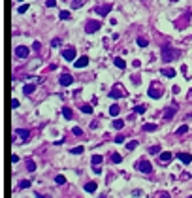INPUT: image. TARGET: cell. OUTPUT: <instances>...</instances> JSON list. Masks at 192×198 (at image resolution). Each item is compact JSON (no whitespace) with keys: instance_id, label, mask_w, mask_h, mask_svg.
I'll return each mask as SVG.
<instances>
[{"instance_id":"obj_1","label":"cell","mask_w":192,"mask_h":198,"mask_svg":"<svg viewBox=\"0 0 192 198\" xmlns=\"http://www.w3.org/2000/svg\"><path fill=\"white\" fill-rule=\"evenodd\" d=\"M179 57V51L177 49H173V47H171V43H164L162 45V61L164 62H171L173 61V59H177Z\"/></svg>"},{"instance_id":"obj_2","label":"cell","mask_w":192,"mask_h":198,"mask_svg":"<svg viewBox=\"0 0 192 198\" xmlns=\"http://www.w3.org/2000/svg\"><path fill=\"white\" fill-rule=\"evenodd\" d=\"M100 26H102V23H100V21H87L85 32L87 34H93V32H96V30H100Z\"/></svg>"},{"instance_id":"obj_3","label":"cell","mask_w":192,"mask_h":198,"mask_svg":"<svg viewBox=\"0 0 192 198\" xmlns=\"http://www.w3.org/2000/svg\"><path fill=\"white\" fill-rule=\"evenodd\" d=\"M138 168L141 170L143 174H151V172H153V164H151L149 160H145V158H141V160L138 162Z\"/></svg>"},{"instance_id":"obj_4","label":"cell","mask_w":192,"mask_h":198,"mask_svg":"<svg viewBox=\"0 0 192 198\" xmlns=\"http://www.w3.org/2000/svg\"><path fill=\"white\" fill-rule=\"evenodd\" d=\"M15 57L17 59H26L29 57V47H25V45L15 47Z\"/></svg>"},{"instance_id":"obj_5","label":"cell","mask_w":192,"mask_h":198,"mask_svg":"<svg viewBox=\"0 0 192 198\" xmlns=\"http://www.w3.org/2000/svg\"><path fill=\"white\" fill-rule=\"evenodd\" d=\"M58 81H61V85H72V83H74V77L70 76V74H62L61 77H58Z\"/></svg>"},{"instance_id":"obj_6","label":"cell","mask_w":192,"mask_h":198,"mask_svg":"<svg viewBox=\"0 0 192 198\" xmlns=\"http://www.w3.org/2000/svg\"><path fill=\"white\" fill-rule=\"evenodd\" d=\"M62 57L66 59V61H74V59H75V49H74V47H68V49H64Z\"/></svg>"},{"instance_id":"obj_7","label":"cell","mask_w":192,"mask_h":198,"mask_svg":"<svg viewBox=\"0 0 192 198\" xmlns=\"http://www.w3.org/2000/svg\"><path fill=\"white\" fill-rule=\"evenodd\" d=\"M175 112H177V104H173L171 108H168L166 112H164V119H166V121H170V119L175 115Z\"/></svg>"},{"instance_id":"obj_8","label":"cell","mask_w":192,"mask_h":198,"mask_svg":"<svg viewBox=\"0 0 192 198\" xmlns=\"http://www.w3.org/2000/svg\"><path fill=\"white\" fill-rule=\"evenodd\" d=\"M177 158L183 164H190L192 162V155H189V153H177Z\"/></svg>"},{"instance_id":"obj_9","label":"cell","mask_w":192,"mask_h":198,"mask_svg":"<svg viewBox=\"0 0 192 198\" xmlns=\"http://www.w3.org/2000/svg\"><path fill=\"white\" fill-rule=\"evenodd\" d=\"M171 158H173V155H171L170 151H164V153H160V162H162V164H168V162H170Z\"/></svg>"},{"instance_id":"obj_10","label":"cell","mask_w":192,"mask_h":198,"mask_svg":"<svg viewBox=\"0 0 192 198\" xmlns=\"http://www.w3.org/2000/svg\"><path fill=\"white\" fill-rule=\"evenodd\" d=\"M109 96H111V98H121V96H122L121 89H119L117 85H113V87H111V91H109Z\"/></svg>"},{"instance_id":"obj_11","label":"cell","mask_w":192,"mask_h":198,"mask_svg":"<svg viewBox=\"0 0 192 198\" xmlns=\"http://www.w3.org/2000/svg\"><path fill=\"white\" fill-rule=\"evenodd\" d=\"M87 64H89V57H85V55L75 61V68H83V66H87Z\"/></svg>"},{"instance_id":"obj_12","label":"cell","mask_w":192,"mask_h":198,"mask_svg":"<svg viewBox=\"0 0 192 198\" xmlns=\"http://www.w3.org/2000/svg\"><path fill=\"white\" fill-rule=\"evenodd\" d=\"M36 91V83H26L25 87H23V93L25 94H32Z\"/></svg>"},{"instance_id":"obj_13","label":"cell","mask_w":192,"mask_h":198,"mask_svg":"<svg viewBox=\"0 0 192 198\" xmlns=\"http://www.w3.org/2000/svg\"><path fill=\"white\" fill-rule=\"evenodd\" d=\"M141 130H145V132H154V130H157V125H154V123H145V125L141 126Z\"/></svg>"},{"instance_id":"obj_14","label":"cell","mask_w":192,"mask_h":198,"mask_svg":"<svg viewBox=\"0 0 192 198\" xmlns=\"http://www.w3.org/2000/svg\"><path fill=\"white\" fill-rule=\"evenodd\" d=\"M96 10H98V13H100V15H107V13H109V10H111V4L100 6V8H96Z\"/></svg>"},{"instance_id":"obj_15","label":"cell","mask_w":192,"mask_h":198,"mask_svg":"<svg viewBox=\"0 0 192 198\" xmlns=\"http://www.w3.org/2000/svg\"><path fill=\"white\" fill-rule=\"evenodd\" d=\"M83 189H85L87 192H94L96 191V183H94V181H89V183H85V187H83Z\"/></svg>"},{"instance_id":"obj_16","label":"cell","mask_w":192,"mask_h":198,"mask_svg":"<svg viewBox=\"0 0 192 198\" xmlns=\"http://www.w3.org/2000/svg\"><path fill=\"white\" fill-rule=\"evenodd\" d=\"M102 160H104V157H102V155H94L93 158H90L93 166H100V164H102Z\"/></svg>"},{"instance_id":"obj_17","label":"cell","mask_w":192,"mask_h":198,"mask_svg":"<svg viewBox=\"0 0 192 198\" xmlns=\"http://www.w3.org/2000/svg\"><path fill=\"white\" fill-rule=\"evenodd\" d=\"M147 93H149L151 98H158V96H160V91L154 89V87H149V91H147Z\"/></svg>"},{"instance_id":"obj_18","label":"cell","mask_w":192,"mask_h":198,"mask_svg":"<svg viewBox=\"0 0 192 198\" xmlns=\"http://www.w3.org/2000/svg\"><path fill=\"white\" fill-rule=\"evenodd\" d=\"M113 62H115V66H117V68H126V62L122 61L121 57H115V61H113Z\"/></svg>"},{"instance_id":"obj_19","label":"cell","mask_w":192,"mask_h":198,"mask_svg":"<svg viewBox=\"0 0 192 198\" xmlns=\"http://www.w3.org/2000/svg\"><path fill=\"white\" fill-rule=\"evenodd\" d=\"M17 134L21 136V140H29V130H25V128H17Z\"/></svg>"},{"instance_id":"obj_20","label":"cell","mask_w":192,"mask_h":198,"mask_svg":"<svg viewBox=\"0 0 192 198\" xmlns=\"http://www.w3.org/2000/svg\"><path fill=\"white\" fill-rule=\"evenodd\" d=\"M122 126H125V121H122V119H115V121H113V128L121 130Z\"/></svg>"},{"instance_id":"obj_21","label":"cell","mask_w":192,"mask_h":198,"mask_svg":"<svg viewBox=\"0 0 192 198\" xmlns=\"http://www.w3.org/2000/svg\"><path fill=\"white\" fill-rule=\"evenodd\" d=\"M62 115H64L66 121H70V119L74 117V115H72V109H70V108H64V109H62Z\"/></svg>"},{"instance_id":"obj_22","label":"cell","mask_w":192,"mask_h":198,"mask_svg":"<svg viewBox=\"0 0 192 198\" xmlns=\"http://www.w3.org/2000/svg\"><path fill=\"white\" fill-rule=\"evenodd\" d=\"M162 76H166V77H173V76H175V70L164 68V70H162Z\"/></svg>"},{"instance_id":"obj_23","label":"cell","mask_w":192,"mask_h":198,"mask_svg":"<svg viewBox=\"0 0 192 198\" xmlns=\"http://www.w3.org/2000/svg\"><path fill=\"white\" fill-rule=\"evenodd\" d=\"M111 162H115V164H119V162H122V157L119 155V153H113V155H111Z\"/></svg>"},{"instance_id":"obj_24","label":"cell","mask_w":192,"mask_h":198,"mask_svg":"<svg viewBox=\"0 0 192 198\" xmlns=\"http://www.w3.org/2000/svg\"><path fill=\"white\" fill-rule=\"evenodd\" d=\"M81 112L83 113H93V106H90V104H83L81 106Z\"/></svg>"},{"instance_id":"obj_25","label":"cell","mask_w":192,"mask_h":198,"mask_svg":"<svg viewBox=\"0 0 192 198\" xmlns=\"http://www.w3.org/2000/svg\"><path fill=\"white\" fill-rule=\"evenodd\" d=\"M26 170H29V172H34L36 170V162L34 160H26Z\"/></svg>"},{"instance_id":"obj_26","label":"cell","mask_w":192,"mask_h":198,"mask_svg":"<svg viewBox=\"0 0 192 198\" xmlns=\"http://www.w3.org/2000/svg\"><path fill=\"white\" fill-rule=\"evenodd\" d=\"M136 147H138V142H136V140H132V142H128V144H126L128 151H132V149H136Z\"/></svg>"},{"instance_id":"obj_27","label":"cell","mask_w":192,"mask_h":198,"mask_svg":"<svg viewBox=\"0 0 192 198\" xmlns=\"http://www.w3.org/2000/svg\"><path fill=\"white\" fill-rule=\"evenodd\" d=\"M186 132H189V126H186V125H181V126L177 128V134H179V136H181V134H186Z\"/></svg>"},{"instance_id":"obj_28","label":"cell","mask_w":192,"mask_h":198,"mask_svg":"<svg viewBox=\"0 0 192 198\" xmlns=\"http://www.w3.org/2000/svg\"><path fill=\"white\" fill-rule=\"evenodd\" d=\"M55 183H57V185H64V183H66V177H64V176H57V177H55Z\"/></svg>"},{"instance_id":"obj_29","label":"cell","mask_w":192,"mask_h":198,"mask_svg":"<svg viewBox=\"0 0 192 198\" xmlns=\"http://www.w3.org/2000/svg\"><path fill=\"white\" fill-rule=\"evenodd\" d=\"M109 113H111V115H119V106L113 104V106L109 108Z\"/></svg>"},{"instance_id":"obj_30","label":"cell","mask_w":192,"mask_h":198,"mask_svg":"<svg viewBox=\"0 0 192 198\" xmlns=\"http://www.w3.org/2000/svg\"><path fill=\"white\" fill-rule=\"evenodd\" d=\"M30 187V181L29 179H23L21 183H19V189H29Z\"/></svg>"},{"instance_id":"obj_31","label":"cell","mask_w":192,"mask_h":198,"mask_svg":"<svg viewBox=\"0 0 192 198\" xmlns=\"http://www.w3.org/2000/svg\"><path fill=\"white\" fill-rule=\"evenodd\" d=\"M145 109H147V108H145L143 104H141V106H136V108H134V113H145Z\"/></svg>"},{"instance_id":"obj_32","label":"cell","mask_w":192,"mask_h":198,"mask_svg":"<svg viewBox=\"0 0 192 198\" xmlns=\"http://www.w3.org/2000/svg\"><path fill=\"white\" fill-rule=\"evenodd\" d=\"M147 43H149V42H147L145 38H141V36L138 38V45H139V47H147Z\"/></svg>"},{"instance_id":"obj_33","label":"cell","mask_w":192,"mask_h":198,"mask_svg":"<svg viewBox=\"0 0 192 198\" xmlns=\"http://www.w3.org/2000/svg\"><path fill=\"white\" fill-rule=\"evenodd\" d=\"M83 151H85V149H83V145H79V147H74V149H72V153H74V155H81Z\"/></svg>"},{"instance_id":"obj_34","label":"cell","mask_w":192,"mask_h":198,"mask_svg":"<svg viewBox=\"0 0 192 198\" xmlns=\"http://www.w3.org/2000/svg\"><path fill=\"white\" fill-rule=\"evenodd\" d=\"M58 17H61V19H70V11H68V10H62Z\"/></svg>"},{"instance_id":"obj_35","label":"cell","mask_w":192,"mask_h":198,"mask_svg":"<svg viewBox=\"0 0 192 198\" xmlns=\"http://www.w3.org/2000/svg\"><path fill=\"white\" fill-rule=\"evenodd\" d=\"M45 6L47 8H55L57 6V0H45Z\"/></svg>"},{"instance_id":"obj_36","label":"cell","mask_w":192,"mask_h":198,"mask_svg":"<svg viewBox=\"0 0 192 198\" xmlns=\"http://www.w3.org/2000/svg\"><path fill=\"white\" fill-rule=\"evenodd\" d=\"M72 130H74V134H75V136H83V130L79 128V126H74Z\"/></svg>"},{"instance_id":"obj_37","label":"cell","mask_w":192,"mask_h":198,"mask_svg":"<svg viewBox=\"0 0 192 198\" xmlns=\"http://www.w3.org/2000/svg\"><path fill=\"white\" fill-rule=\"evenodd\" d=\"M26 10H29V6H26V4H21V6H19V10H17V11H19V13H25Z\"/></svg>"},{"instance_id":"obj_38","label":"cell","mask_w":192,"mask_h":198,"mask_svg":"<svg viewBox=\"0 0 192 198\" xmlns=\"http://www.w3.org/2000/svg\"><path fill=\"white\" fill-rule=\"evenodd\" d=\"M11 108H13V109L19 108V100H17V98H13V100H11Z\"/></svg>"},{"instance_id":"obj_39","label":"cell","mask_w":192,"mask_h":198,"mask_svg":"<svg viewBox=\"0 0 192 198\" xmlns=\"http://www.w3.org/2000/svg\"><path fill=\"white\" fill-rule=\"evenodd\" d=\"M158 198H170V192H168V191H162V192L158 195Z\"/></svg>"},{"instance_id":"obj_40","label":"cell","mask_w":192,"mask_h":198,"mask_svg":"<svg viewBox=\"0 0 192 198\" xmlns=\"http://www.w3.org/2000/svg\"><path fill=\"white\" fill-rule=\"evenodd\" d=\"M115 142H117V144H122V142H125V136H122V134H119V136L115 138Z\"/></svg>"},{"instance_id":"obj_41","label":"cell","mask_w":192,"mask_h":198,"mask_svg":"<svg viewBox=\"0 0 192 198\" xmlns=\"http://www.w3.org/2000/svg\"><path fill=\"white\" fill-rule=\"evenodd\" d=\"M149 151H151V153H160V145H154V147H151Z\"/></svg>"},{"instance_id":"obj_42","label":"cell","mask_w":192,"mask_h":198,"mask_svg":"<svg viewBox=\"0 0 192 198\" xmlns=\"http://www.w3.org/2000/svg\"><path fill=\"white\" fill-rule=\"evenodd\" d=\"M11 162H13V164H15V162H19V157L17 155H11Z\"/></svg>"},{"instance_id":"obj_43","label":"cell","mask_w":192,"mask_h":198,"mask_svg":"<svg viewBox=\"0 0 192 198\" xmlns=\"http://www.w3.org/2000/svg\"><path fill=\"white\" fill-rule=\"evenodd\" d=\"M83 2H85V0H74V6H75V8H77V6H79V4H83Z\"/></svg>"},{"instance_id":"obj_44","label":"cell","mask_w":192,"mask_h":198,"mask_svg":"<svg viewBox=\"0 0 192 198\" xmlns=\"http://www.w3.org/2000/svg\"><path fill=\"white\" fill-rule=\"evenodd\" d=\"M139 64H141L139 61H134V62H132V66H134V68H139Z\"/></svg>"},{"instance_id":"obj_45","label":"cell","mask_w":192,"mask_h":198,"mask_svg":"<svg viewBox=\"0 0 192 198\" xmlns=\"http://www.w3.org/2000/svg\"><path fill=\"white\" fill-rule=\"evenodd\" d=\"M32 47H34V49L38 51V49H40V42H34V43H32Z\"/></svg>"},{"instance_id":"obj_46","label":"cell","mask_w":192,"mask_h":198,"mask_svg":"<svg viewBox=\"0 0 192 198\" xmlns=\"http://www.w3.org/2000/svg\"><path fill=\"white\" fill-rule=\"evenodd\" d=\"M36 198H49V196H43V195H40V192H36Z\"/></svg>"},{"instance_id":"obj_47","label":"cell","mask_w":192,"mask_h":198,"mask_svg":"<svg viewBox=\"0 0 192 198\" xmlns=\"http://www.w3.org/2000/svg\"><path fill=\"white\" fill-rule=\"evenodd\" d=\"M190 94H192V89H190Z\"/></svg>"},{"instance_id":"obj_48","label":"cell","mask_w":192,"mask_h":198,"mask_svg":"<svg viewBox=\"0 0 192 198\" xmlns=\"http://www.w3.org/2000/svg\"><path fill=\"white\" fill-rule=\"evenodd\" d=\"M189 198H192V196H189Z\"/></svg>"}]
</instances>
